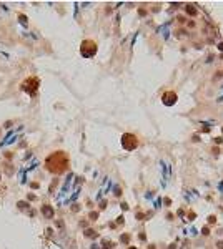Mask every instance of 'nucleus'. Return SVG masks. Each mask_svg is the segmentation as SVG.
Here are the masks:
<instances>
[{"label":"nucleus","instance_id":"obj_9","mask_svg":"<svg viewBox=\"0 0 223 249\" xmlns=\"http://www.w3.org/2000/svg\"><path fill=\"white\" fill-rule=\"evenodd\" d=\"M103 244H105V246H103V249H110V247L113 246V244H112V242H108V241H105Z\"/></svg>","mask_w":223,"mask_h":249},{"label":"nucleus","instance_id":"obj_11","mask_svg":"<svg viewBox=\"0 0 223 249\" xmlns=\"http://www.w3.org/2000/svg\"><path fill=\"white\" fill-rule=\"evenodd\" d=\"M85 234H87V236H95V233H93L92 229H88V231H87V233H85Z\"/></svg>","mask_w":223,"mask_h":249},{"label":"nucleus","instance_id":"obj_1","mask_svg":"<svg viewBox=\"0 0 223 249\" xmlns=\"http://www.w3.org/2000/svg\"><path fill=\"white\" fill-rule=\"evenodd\" d=\"M45 165H47V169L50 171V173L60 174V173H63V171L67 169L68 158H67V155L63 151H57V153H53V155H50L47 158Z\"/></svg>","mask_w":223,"mask_h":249},{"label":"nucleus","instance_id":"obj_2","mask_svg":"<svg viewBox=\"0 0 223 249\" xmlns=\"http://www.w3.org/2000/svg\"><path fill=\"white\" fill-rule=\"evenodd\" d=\"M80 53H82V57H85V58L93 57L95 53H97V43L92 42V40H85V42H82Z\"/></svg>","mask_w":223,"mask_h":249},{"label":"nucleus","instance_id":"obj_5","mask_svg":"<svg viewBox=\"0 0 223 249\" xmlns=\"http://www.w3.org/2000/svg\"><path fill=\"white\" fill-rule=\"evenodd\" d=\"M175 100H176V93H173V92H168L163 95V103H167V105H173Z\"/></svg>","mask_w":223,"mask_h":249},{"label":"nucleus","instance_id":"obj_13","mask_svg":"<svg viewBox=\"0 0 223 249\" xmlns=\"http://www.w3.org/2000/svg\"><path fill=\"white\" fill-rule=\"evenodd\" d=\"M128 249H136V247H128Z\"/></svg>","mask_w":223,"mask_h":249},{"label":"nucleus","instance_id":"obj_6","mask_svg":"<svg viewBox=\"0 0 223 249\" xmlns=\"http://www.w3.org/2000/svg\"><path fill=\"white\" fill-rule=\"evenodd\" d=\"M42 214H43L47 219H52V218H53V208L50 206V204L42 206Z\"/></svg>","mask_w":223,"mask_h":249},{"label":"nucleus","instance_id":"obj_7","mask_svg":"<svg viewBox=\"0 0 223 249\" xmlns=\"http://www.w3.org/2000/svg\"><path fill=\"white\" fill-rule=\"evenodd\" d=\"M186 12H188V13H192V15H195V13H197V8L192 7V5H188V7H186Z\"/></svg>","mask_w":223,"mask_h":249},{"label":"nucleus","instance_id":"obj_4","mask_svg":"<svg viewBox=\"0 0 223 249\" xmlns=\"http://www.w3.org/2000/svg\"><path fill=\"white\" fill-rule=\"evenodd\" d=\"M122 144H123L125 149H135L136 144H138V139H136L133 135L127 133V135H123V136H122Z\"/></svg>","mask_w":223,"mask_h":249},{"label":"nucleus","instance_id":"obj_8","mask_svg":"<svg viewBox=\"0 0 223 249\" xmlns=\"http://www.w3.org/2000/svg\"><path fill=\"white\" fill-rule=\"evenodd\" d=\"M19 208L25 209V208H28V204H27V203H24V201H20V203H19Z\"/></svg>","mask_w":223,"mask_h":249},{"label":"nucleus","instance_id":"obj_10","mask_svg":"<svg viewBox=\"0 0 223 249\" xmlns=\"http://www.w3.org/2000/svg\"><path fill=\"white\" fill-rule=\"evenodd\" d=\"M20 23H22V25H27V22H25V17H24V15H20Z\"/></svg>","mask_w":223,"mask_h":249},{"label":"nucleus","instance_id":"obj_12","mask_svg":"<svg viewBox=\"0 0 223 249\" xmlns=\"http://www.w3.org/2000/svg\"><path fill=\"white\" fill-rule=\"evenodd\" d=\"M218 48H220V50H221V52H223V42H221L220 45H218Z\"/></svg>","mask_w":223,"mask_h":249},{"label":"nucleus","instance_id":"obj_3","mask_svg":"<svg viewBox=\"0 0 223 249\" xmlns=\"http://www.w3.org/2000/svg\"><path fill=\"white\" fill-rule=\"evenodd\" d=\"M38 85H40V83H38V80L32 76V78H28L27 81H24V85H22V90L28 92L30 95H35V93H37V88H38Z\"/></svg>","mask_w":223,"mask_h":249}]
</instances>
